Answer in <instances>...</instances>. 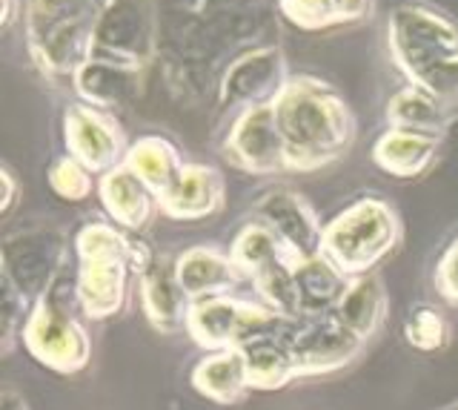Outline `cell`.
Returning a JSON list of instances; mask_svg holds the SVG:
<instances>
[{"mask_svg": "<svg viewBox=\"0 0 458 410\" xmlns=\"http://www.w3.org/2000/svg\"><path fill=\"white\" fill-rule=\"evenodd\" d=\"M284 138L286 173H315L341 161L355 141V118L344 95L327 81L293 75L272 101Z\"/></svg>", "mask_w": 458, "mask_h": 410, "instance_id": "1", "label": "cell"}, {"mask_svg": "<svg viewBox=\"0 0 458 410\" xmlns=\"http://www.w3.org/2000/svg\"><path fill=\"white\" fill-rule=\"evenodd\" d=\"M386 49L410 87L458 112V23L427 4H401L386 18Z\"/></svg>", "mask_w": 458, "mask_h": 410, "instance_id": "2", "label": "cell"}, {"mask_svg": "<svg viewBox=\"0 0 458 410\" xmlns=\"http://www.w3.org/2000/svg\"><path fill=\"white\" fill-rule=\"evenodd\" d=\"M109 0H29L26 47L52 81H72L92 58L98 21Z\"/></svg>", "mask_w": 458, "mask_h": 410, "instance_id": "3", "label": "cell"}, {"mask_svg": "<svg viewBox=\"0 0 458 410\" xmlns=\"http://www.w3.org/2000/svg\"><path fill=\"white\" fill-rule=\"evenodd\" d=\"M401 238L404 224L395 207L378 195H364L324 224L321 256L347 278H358L376 273V267L398 250Z\"/></svg>", "mask_w": 458, "mask_h": 410, "instance_id": "4", "label": "cell"}, {"mask_svg": "<svg viewBox=\"0 0 458 410\" xmlns=\"http://www.w3.org/2000/svg\"><path fill=\"white\" fill-rule=\"evenodd\" d=\"M157 49H161V18L155 0H109L98 21L89 61L143 73Z\"/></svg>", "mask_w": 458, "mask_h": 410, "instance_id": "5", "label": "cell"}, {"mask_svg": "<svg viewBox=\"0 0 458 410\" xmlns=\"http://www.w3.org/2000/svg\"><path fill=\"white\" fill-rule=\"evenodd\" d=\"M284 319L264 302H247L238 295H221V299L192 302L186 336L207 353L238 350L252 338L278 330Z\"/></svg>", "mask_w": 458, "mask_h": 410, "instance_id": "6", "label": "cell"}, {"mask_svg": "<svg viewBox=\"0 0 458 410\" xmlns=\"http://www.w3.org/2000/svg\"><path fill=\"white\" fill-rule=\"evenodd\" d=\"M21 342L38 364L57 376H78L92 362V338L86 328L52 299H38L29 313Z\"/></svg>", "mask_w": 458, "mask_h": 410, "instance_id": "7", "label": "cell"}, {"mask_svg": "<svg viewBox=\"0 0 458 410\" xmlns=\"http://www.w3.org/2000/svg\"><path fill=\"white\" fill-rule=\"evenodd\" d=\"M66 256L69 247L64 233L49 227L21 230L6 238L4 270H0V276L9 278L32 302L49 299L52 285L66 267Z\"/></svg>", "mask_w": 458, "mask_h": 410, "instance_id": "8", "label": "cell"}, {"mask_svg": "<svg viewBox=\"0 0 458 410\" xmlns=\"http://www.w3.org/2000/svg\"><path fill=\"white\" fill-rule=\"evenodd\" d=\"M290 78L293 75L286 69V58L278 47H255L238 55L233 64H226L218 83V101L224 109H233L235 115H241L247 109L276 101Z\"/></svg>", "mask_w": 458, "mask_h": 410, "instance_id": "9", "label": "cell"}, {"mask_svg": "<svg viewBox=\"0 0 458 410\" xmlns=\"http://www.w3.org/2000/svg\"><path fill=\"white\" fill-rule=\"evenodd\" d=\"M64 144L92 175H106L126 161V132L109 109L72 104L64 112Z\"/></svg>", "mask_w": 458, "mask_h": 410, "instance_id": "10", "label": "cell"}, {"mask_svg": "<svg viewBox=\"0 0 458 410\" xmlns=\"http://www.w3.org/2000/svg\"><path fill=\"white\" fill-rule=\"evenodd\" d=\"M226 164L247 175H278L286 173L284 138L276 124L272 104L255 107L235 115L233 126L224 138Z\"/></svg>", "mask_w": 458, "mask_h": 410, "instance_id": "11", "label": "cell"}, {"mask_svg": "<svg viewBox=\"0 0 458 410\" xmlns=\"http://www.w3.org/2000/svg\"><path fill=\"white\" fill-rule=\"evenodd\" d=\"M286 336L298 359L301 379L347 371L364 353L361 338H355L344 324H338L335 316L290 321Z\"/></svg>", "mask_w": 458, "mask_h": 410, "instance_id": "12", "label": "cell"}, {"mask_svg": "<svg viewBox=\"0 0 458 410\" xmlns=\"http://www.w3.org/2000/svg\"><path fill=\"white\" fill-rule=\"evenodd\" d=\"M255 218L267 224L298 261L312 259L321 252L324 224L301 192L290 187L267 190L255 204Z\"/></svg>", "mask_w": 458, "mask_h": 410, "instance_id": "13", "label": "cell"}, {"mask_svg": "<svg viewBox=\"0 0 458 410\" xmlns=\"http://www.w3.org/2000/svg\"><path fill=\"white\" fill-rule=\"evenodd\" d=\"M157 204L172 221H207L226 204V178L209 164H186Z\"/></svg>", "mask_w": 458, "mask_h": 410, "instance_id": "14", "label": "cell"}, {"mask_svg": "<svg viewBox=\"0 0 458 410\" xmlns=\"http://www.w3.org/2000/svg\"><path fill=\"white\" fill-rule=\"evenodd\" d=\"M135 273L123 261H81L75 276V299L86 319L106 321L129 307Z\"/></svg>", "mask_w": 458, "mask_h": 410, "instance_id": "15", "label": "cell"}, {"mask_svg": "<svg viewBox=\"0 0 458 410\" xmlns=\"http://www.w3.org/2000/svg\"><path fill=\"white\" fill-rule=\"evenodd\" d=\"M138 295H140V310L152 330H157L161 336L186 333L192 299L181 287L175 261H155L152 270L143 278H138Z\"/></svg>", "mask_w": 458, "mask_h": 410, "instance_id": "16", "label": "cell"}, {"mask_svg": "<svg viewBox=\"0 0 458 410\" xmlns=\"http://www.w3.org/2000/svg\"><path fill=\"white\" fill-rule=\"evenodd\" d=\"M175 273L181 287L192 302L221 299V295H235L241 281H247L235 267L233 256L212 244H200L183 250L175 259Z\"/></svg>", "mask_w": 458, "mask_h": 410, "instance_id": "17", "label": "cell"}, {"mask_svg": "<svg viewBox=\"0 0 458 410\" xmlns=\"http://www.w3.org/2000/svg\"><path fill=\"white\" fill-rule=\"evenodd\" d=\"M98 198L104 204L106 216L112 224H118L126 233H140L147 230L155 221V216L161 213V204H157V195L147 190L138 175L129 173L126 167L112 169V173L98 178Z\"/></svg>", "mask_w": 458, "mask_h": 410, "instance_id": "18", "label": "cell"}, {"mask_svg": "<svg viewBox=\"0 0 458 410\" xmlns=\"http://www.w3.org/2000/svg\"><path fill=\"white\" fill-rule=\"evenodd\" d=\"M286 328H290V321H284L278 330L264 333L252 338L250 345L238 347L243 353V362H247V376L252 390H264V393L284 390L301 379V367L290 347Z\"/></svg>", "mask_w": 458, "mask_h": 410, "instance_id": "19", "label": "cell"}, {"mask_svg": "<svg viewBox=\"0 0 458 410\" xmlns=\"http://www.w3.org/2000/svg\"><path fill=\"white\" fill-rule=\"evenodd\" d=\"M75 256L81 261H123L135 278H143L155 267V252L147 242L132 238L118 224L109 221H89L75 235Z\"/></svg>", "mask_w": 458, "mask_h": 410, "instance_id": "20", "label": "cell"}, {"mask_svg": "<svg viewBox=\"0 0 458 410\" xmlns=\"http://www.w3.org/2000/svg\"><path fill=\"white\" fill-rule=\"evenodd\" d=\"M338 324H344L355 338H361L367 345L369 338H376L384 328L386 316H390V295L378 273L358 276L347 281L338 307L333 310Z\"/></svg>", "mask_w": 458, "mask_h": 410, "instance_id": "21", "label": "cell"}, {"mask_svg": "<svg viewBox=\"0 0 458 410\" xmlns=\"http://www.w3.org/2000/svg\"><path fill=\"white\" fill-rule=\"evenodd\" d=\"M438 149H441V138L404 132V130H386L376 141V147H372V161L386 175H393L398 181H412L433 169Z\"/></svg>", "mask_w": 458, "mask_h": 410, "instance_id": "22", "label": "cell"}, {"mask_svg": "<svg viewBox=\"0 0 458 410\" xmlns=\"http://www.w3.org/2000/svg\"><path fill=\"white\" fill-rule=\"evenodd\" d=\"M192 388L212 405H224V407L241 405L252 393L243 353L241 350L207 353L192 367Z\"/></svg>", "mask_w": 458, "mask_h": 410, "instance_id": "23", "label": "cell"}, {"mask_svg": "<svg viewBox=\"0 0 458 410\" xmlns=\"http://www.w3.org/2000/svg\"><path fill=\"white\" fill-rule=\"evenodd\" d=\"M347 276L338 267L324 259L321 252L312 259H301L295 264V290L301 319H321L333 316L344 290H347Z\"/></svg>", "mask_w": 458, "mask_h": 410, "instance_id": "24", "label": "cell"}, {"mask_svg": "<svg viewBox=\"0 0 458 410\" xmlns=\"http://www.w3.org/2000/svg\"><path fill=\"white\" fill-rule=\"evenodd\" d=\"M278 12L304 32H329L369 21L376 0H278Z\"/></svg>", "mask_w": 458, "mask_h": 410, "instance_id": "25", "label": "cell"}, {"mask_svg": "<svg viewBox=\"0 0 458 410\" xmlns=\"http://www.w3.org/2000/svg\"><path fill=\"white\" fill-rule=\"evenodd\" d=\"M123 167L147 184V190L152 195H157V201H161V195L169 192V187L181 175V169L186 167V161H183L181 149L172 144L169 138L143 135L135 141V144H129Z\"/></svg>", "mask_w": 458, "mask_h": 410, "instance_id": "26", "label": "cell"}, {"mask_svg": "<svg viewBox=\"0 0 458 410\" xmlns=\"http://www.w3.org/2000/svg\"><path fill=\"white\" fill-rule=\"evenodd\" d=\"M458 112L447 109L433 95H427L415 87H401L390 101H386V124L390 130H404V132H419L429 138L447 135L453 118Z\"/></svg>", "mask_w": 458, "mask_h": 410, "instance_id": "27", "label": "cell"}, {"mask_svg": "<svg viewBox=\"0 0 458 410\" xmlns=\"http://www.w3.org/2000/svg\"><path fill=\"white\" fill-rule=\"evenodd\" d=\"M140 81H143V73L89 61L86 66H81V73L75 78H72V87L83 98V104L109 109V107H123L129 101H135L140 95Z\"/></svg>", "mask_w": 458, "mask_h": 410, "instance_id": "28", "label": "cell"}, {"mask_svg": "<svg viewBox=\"0 0 458 410\" xmlns=\"http://www.w3.org/2000/svg\"><path fill=\"white\" fill-rule=\"evenodd\" d=\"M229 256H233L235 267L247 281H252L255 276H261L264 270H269V267H276L281 261H298L293 252L284 247L281 238L258 218L243 224L238 230L233 244H229Z\"/></svg>", "mask_w": 458, "mask_h": 410, "instance_id": "29", "label": "cell"}, {"mask_svg": "<svg viewBox=\"0 0 458 410\" xmlns=\"http://www.w3.org/2000/svg\"><path fill=\"white\" fill-rule=\"evenodd\" d=\"M404 336L419 353H438L450 345V324L433 307H415L404 321Z\"/></svg>", "mask_w": 458, "mask_h": 410, "instance_id": "30", "label": "cell"}, {"mask_svg": "<svg viewBox=\"0 0 458 410\" xmlns=\"http://www.w3.org/2000/svg\"><path fill=\"white\" fill-rule=\"evenodd\" d=\"M49 187L61 201L81 204L92 195V190H98V184L83 164H78L72 155H64V158H55L49 167Z\"/></svg>", "mask_w": 458, "mask_h": 410, "instance_id": "31", "label": "cell"}, {"mask_svg": "<svg viewBox=\"0 0 458 410\" xmlns=\"http://www.w3.org/2000/svg\"><path fill=\"white\" fill-rule=\"evenodd\" d=\"M32 304L35 302L29 299V295H23L9 278H4V313H0V319H4L0 353H4V356H12V350H14V345H18V338L23 333V324H26L29 313H32Z\"/></svg>", "mask_w": 458, "mask_h": 410, "instance_id": "32", "label": "cell"}, {"mask_svg": "<svg viewBox=\"0 0 458 410\" xmlns=\"http://www.w3.org/2000/svg\"><path fill=\"white\" fill-rule=\"evenodd\" d=\"M192 15H243V12H261L269 0H178Z\"/></svg>", "mask_w": 458, "mask_h": 410, "instance_id": "33", "label": "cell"}, {"mask_svg": "<svg viewBox=\"0 0 458 410\" xmlns=\"http://www.w3.org/2000/svg\"><path fill=\"white\" fill-rule=\"evenodd\" d=\"M436 290L441 293V299L458 307V238H453L436 264Z\"/></svg>", "mask_w": 458, "mask_h": 410, "instance_id": "34", "label": "cell"}, {"mask_svg": "<svg viewBox=\"0 0 458 410\" xmlns=\"http://www.w3.org/2000/svg\"><path fill=\"white\" fill-rule=\"evenodd\" d=\"M0 181H4V198H0V213L9 216L12 209H14V204H18V192H21V187H18V178H14V173H12V169H9L6 164L0 167Z\"/></svg>", "mask_w": 458, "mask_h": 410, "instance_id": "35", "label": "cell"}, {"mask_svg": "<svg viewBox=\"0 0 458 410\" xmlns=\"http://www.w3.org/2000/svg\"><path fill=\"white\" fill-rule=\"evenodd\" d=\"M0 410H29V407H26V399L18 390L6 388L4 396H0Z\"/></svg>", "mask_w": 458, "mask_h": 410, "instance_id": "36", "label": "cell"}, {"mask_svg": "<svg viewBox=\"0 0 458 410\" xmlns=\"http://www.w3.org/2000/svg\"><path fill=\"white\" fill-rule=\"evenodd\" d=\"M14 9H18L14 6V0H4V18H0V26H4V30H9V26L14 23V18H18L14 15Z\"/></svg>", "mask_w": 458, "mask_h": 410, "instance_id": "37", "label": "cell"}]
</instances>
